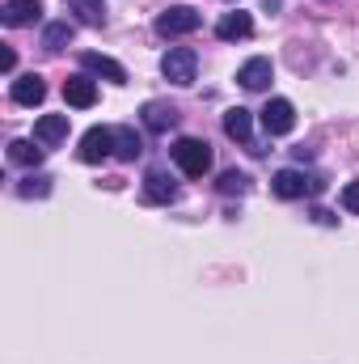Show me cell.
Listing matches in <instances>:
<instances>
[{"label":"cell","instance_id":"6da1fadb","mask_svg":"<svg viewBox=\"0 0 359 364\" xmlns=\"http://www.w3.org/2000/svg\"><path fill=\"white\" fill-rule=\"evenodd\" d=\"M170 153H174V161H178V170L186 178H203L211 170V144L199 140V136H182Z\"/></svg>","mask_w":359,"mask_h":364},{"label":"cell","instance_id":"7a4b0ae2","mask_svg":"<svg viewBox=\"0 0 359 364\" xmlns=\"http://www.w3.org/2000/svg\"><path fill=\"white\" fill-rule=\"evenodd\" d=\"M199 26H203V17H199V9H190V4H174V9H165V13L157 17V34H161V38L194 34Z\"/></svg>","mask_w":359,"mask_h":364},{"label":"cell","instance_id":"3957f363","mask_svg":"<svg viewBox=\"0 0 359 364\" xmlns=\"http://www.w3.org/2000/svg\"><path fill=\"white\" fill-rule=\"evenodd\" d=\"M161 73H165V81H174V85H190L194 73H199V55H194L190 47H170L165 60H161Z\"/></svg>","mask_w":359,"mask_h":364},{"label":"cell","instance_id":"277c9868","mask_svg":"<svg viewBox=\"0 0 359 364\" xmlns=\"http://www.w3.org/2000/svg\"><path fill=\"white\" fill-rule=\"evenodd\" d=\"M77 157L81 161H106V157H114V127H89L85 136H81V149H77Z\"/></svg>","mask_w":359,"mask_h":364},{"label":"cell","instance_id":"5b68a950","mask_svg":"<svg viewBox=\"0 0 359 364\" xmlns=\"http://www.w3.org/2000/svg\"><path fill=\"white\" fill-rule=\"evenodd\" d=\"M270 186H275L279 199H304V195H317V191H321V182L309 178V174H300V170H279Z\"/></svg>","mask_w":359,"mask_h":364},{"label":"cell","instance_id":"8992f818","mask_svg":"<svg viewBox=\"0 0 359 364\" xmlns=\"http://www.w3.org/2000/svg\"><path fill=\"white\" fill-rule=\"evenodd\" d=\"M263 127H267V136H287L296 127V106L287 97H270L263 106Z\"/></svg>","mask_w":359,"mask_h":364},{"label":"cell","instance_id":"52a82bcc","mask_svg":"<svg viewBox=\"0 0 359 364\" xmlns=\"http://www.w3.org/2000/svg\"><path fill=\"white\" fill-rule=\"evenodd\" d=\"M34 140H38L43 149L64 144V140H68V114H43V119L34 123Z\"/></svg>","mask_w":359,"mask_h":364},{"label":"cell","instance_id":"ba28073f","mask_svg":"<svg viewBox=\"0 0 359 364\" xmlns=\"http://www.w3.org/2000/svg\"><path fill=\"white\" fill-rule=\"evenodd\" d=\"M38 17H43V4L38 0H4V9H0V21L13 26V30L17 26H34Z\"/></svg>","mask_w":359,"mask_h":364},{"label":"cell","instance_id":"9c48e42d","mask_svg":"<svg viewBox=\"0 0 359 364\" xmlns=\"http://www.w3.org/2000/svg\"><path fill=\"white\" fill-rule=\"evenodd\" d=\"M81 64H85V73H93V77H106V81H114V85H127V68H123L118 60H110V55L85 51V55H81Z\"/></svg>","mask_w":359,"mask_h":364},{"label":"cell","instance_id":"30bf717a","mask_svg":"<svg viewBox=\"0 0 359 364\" xmlns=\"http://www.w3.org/2000/svg\"><path fill=\"white\" fill-rule=\"evenodd\" d=\"M254 34V17L250 13H224L220 21H216V38H224V43H237V38H250Z\"/></svg>","mask_w":359,"mask_h":364},{"label":"cell","instance_id":"8fae6325","mask_svg":"<svg viewBox=\"0 0 359 364\" xmlns=\"http://www.w3.org/2000/svg\"><path fill=\"white\" fill-rule=\"evenodd\" d=\"M9 97H13L17 106H38V102L47 97V85H43V77L26 73V77H17V81L9 85Z\"/></svg>","mask_w":359,"mask_h":364},{"label":"cell","instance_id":"7c38bea8","mask_svg":"<svg viewBox=\"0 0 359 364\" xmlns=\"http://www.w3.org/2000/svg\"><path fill=\"white\" fill-rule=\"evenodd\" d=\"M270 77H275V64H270L267 55H254V60L241 64V73H237V81H241L245 90H267Z\"/></svg>","mask_w":359,"mask_h":364},{"label":"cell","instance_id":"4fadbf2b","mask_svg":"<svg viewBox=\"0 0 359 364\" xmlns=\"http://www.w3.org/2000/svg\"><path fill=\"white\" fill-rule=\"evenodd\" d=\"M64 97H68V106L89 110L93 102H97V85H93L89 77H68V81H64Z\"/></svg>","mask_w":359,"mask_h":364},{"label":"cell","instance_id":"5bb4252c","mask_svg":"<svg viewBox=\"0 0 359 364\" xmlns=\"http://www.w3.org/2000/svg\"><path fill=\"white\" fill-rule=\"evenodd\" d=\"M144 199H153V203H174V199H178V186H174L170 174L153 170V174L144 178Z\"/></svg>","mask_w":359,"mask_h":364},{"label":"cell","instance_id":"9a60e30c","mask_svg":"<svg viewBox=\"0 0 359 364\" xmlns=\"http://www.w3.org/2000/svg\"><path fill=\"white\" fill-rule=\"evenodd\" d=\"M178 123V110L174 106H165V102H148L144 106V127L148 132H170Z\"/></svg>","mask_w":359,"mask_h":364},{"label":"cell","instance_id":"2e32d148","mask_svg":"<svg viewBox=\"0 0 359 364\" xmlns=\"http://www.w3.org/2000/svg\"><path fill=\"white\" fill-rule=\"evenodd\" d=\"M224 132H228V140H250L254 136V114L250 110H241V106H233L228 114H224Z\"/></svg>","mask_w":359,"mask_h":364},{"label":"cell","instance_id":"e0dca14e","mask_svg":"<svg viewBox=\"0 0 359 364\" xmlns=\"http://www.w3.org/2000/svg\"><path fill=\"white\" fill-rule=\"evenodd\" d=\"M140 153H144V140H140L131 127H118V132H114V157H118V161H136Z\"/></svg>","mask_w":359,"mask_h":364},{"label":"cell","instance_id":"ac0fdd59","mask_svg":"<svg viewBox=\"0 0 359 364\" xmlns=\"http://www.w3.org/2000/svg\"><path fill=\"white\" fill-rule=\"evenodd\" d=\"M34 144H38V140H13V144H9V161H13V166H38L47 149H34Z\"/></svg>","mask_w":359,"mask_h":364},{"label":"cell","instance_id":"d6986e66","mask_svg":"<svg viewBox=\"0 0 359 364\" xmlns=\"http://www.w3.org/2000/svg\"><path fill=\"white\" fill-rule=\"evenodd\" d=\"M64 4H68L85 26H101V21H106V0H64Z\"/></svg>","mask_w":359,"mask_h":364},{"label":"cell","instance_id":"ffe728a7","mask_svg":"<svg viewBox=\"0 0 359 364\" xmlns=\"http://www.w3.org/2000/svg\"><path fill=\"white\" fill-rule=\"evenodd\" d=\"M68 38H72V26H68V21H55V26H47V47H51V51H60Z\"/></svg>","mask_w":359,"mask_h":364},{"label":"cell","instance_id":"44dd1931","mask_svg":"<svg viewBox=\"0 0 359 364\" xmlns=\"http://www.w3.org/2000/svg\"><path fill=\"white\" fill-rule=\"evenodd\" d=\"M245 186H250V178L237 174V170H224V174H220V191H224V195H241Z\"/></svg>","mask_w":359,"mask_h":364},{"label":"cell","instance_id":"7402d4cb","mask_svg":"<svg viewBox=\"0 0 359 364\" xmlns=\"http://www.w3.org/2000/svg\"><path fill=\"white\" fill-rule=\"evenodd\" d=\"M343 208H347V212H355V216H359V178L343 186Z\"/></svg>","mask_w":359,"mask_h":364},{"label":"cell","instance_id":"603a6c76","mask_svg":"<svg viewBox=\"0 0 359 364\" xmlns=\"http://www.w3.org/2000/svg\"><path fill=\"white\" fill-rule=\"evenodd\" d=\"M51 191V178H26L21 182V195H47Z\"/></svg>","mask_w":359,"mask_h":364},{"label":"cell","instance_id":"cb8c5ba5","mask_svg":"<svg viewBox=\"0 0 359 364\" xmlns=\"http://www.w3.org/2000/svg\"><path fill=\"white\" fill-rule=\"evenodd\" d=\"M13 64H17V55L4 47V51H0V68H4V73H13Z\"/></svg>","mask_w":359,"mask_h":364}]
</instances>
